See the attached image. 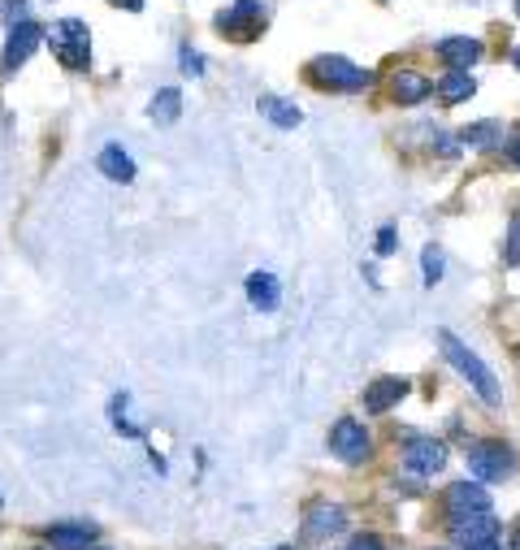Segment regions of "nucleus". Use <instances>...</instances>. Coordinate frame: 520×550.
<instances>
[{
	"mask_svg": "<svg viewBox=\"0 0 520 550\" xmlns=\"http://www.w3.org/2000/svg\"><path fill=\"white\" fill-rule=\"evenodd\" d=\"M369 429H364L360 421H351V416H343L334 429H330V451L338 455L343 464H364L369 460Z\"/></svg>",
	"mask_w": 520,
	"mask_h": 550,
	"instance_id": "nucleus-5",
	"label": "nucleus"
},
{
	"mask_svg": "<svg viewBox=\"0 0 520 550\" xmlns=\"http://www.w3.org/2000/svg\"><path fill=\"white\" fill-rule=\"evenodd\" d=\"M468 473L477 481H503L516 473V451L507 442H473L468 447Z\"/></svg>",
	"mask_w": 520,
	"mask_h": 550,
	"instance_id": "nucleus-4",
	"label": "nucleus"
},
{
	"mask_svg": "<svg viewBox=\"0 0 520 550\" xmlns=\"http://www.w3.org/2000/svg\"><path fill=\"white\" fill-rule=\"evenodd\" d=\"M343 525H347L343 507H338V503H317L308 512V520H304V538L325 542V538H334V533H343Z\"/></svg>",
	"mask_w": 520,
	"mask_h": 550,
	"instance_id": "nucleus-12",
	"label": "nucleus"
},
{
	"mask_svg": "<svg viewBox=\"0 0 520 550\" xmlns=\"http://www.w3.org/2000/svg\"><path fill=\"white\" fill-rule=\"evenodd\" d=\"M100 538V529L91 520H65V525H52L48 529V542L52 550H91Z\"/></svg>",
	"mask_w": 520,
	"mask_h": 550,
	"instance_id": "nucleus-11",
	"label": "nucleus"
},
{
	"mask_svg": "<svg viewBox=\"0 0 520 550\" xmlns=\"http://www.w3.org/2000/svg\"><path fill=\"white\" fill-rule=\"evenodd\" d=\"M507 156H512V165H516V169H520V135H516V139H512V148H507Z\"/></svg>",
	"mask_w": 520,
	"mask_h": 550,
	"instance_id": "nucleus-29",
	"label": "nucleus"
},
{
	"mask_svg": "<svg viewBox=\"0 0 520 550\" xmlns=\"http://www.w3.org/2000/svg\"><path fill=\"white\" fill-rule=\"evenodd\" d=\"M429 91H434V83H429L425 74H416V70H399L395 74V100L399 104H421Z\"/></svg>",
	"mask_w": 520,
	"mask_h": 550,
	"instance_id": "nucleus-17",
	"label": "nucleus"
},
{
	"mask_svg": "<svg viewBox=\"0 0 520 550\" xmlns=\"http://www.w3.org/2000/svg\"><path fill=\"white\" fill-rule=\"evenodd\" d=\"M512 550H520V525H516V533H512Z\"/></svg>",
	"mask_w": 520,
	"mask_h": 550,
	"instance_id": "nucleus-31",
	"label": "nucleus"
},
{
	"mask_svg": "<svg viewBox=\"0 0 520 550\" xmlns=\"http://www.w3.org/2000/svg\"><path fill=\"white\" fill-rule=\"evenodd\" d=\"M247 299H252V308H260V312H273L282 299L278 278H273V273H252V278H247Z\"/></svg>",
	"mask_w": 520,
	"mask_h": 550,
	"instance_id": "nucleus-15",
	"label": "nucleus"
},
{
	"mask_svg": "<svg viewBox=\"0 0 520 550\" xmlns=\"http://www.w3.org/2000/svg\"><path fill=\"white\" fill-rule=\"evenodd\" d=\"M0 22H9V26L26 22V5H22V0H0Z\"/></svg>",
	"mask_w": 520,
	"mask_h": 550,
	"instance_id": "nucleus-24",
	"label": "nucleus"
},
{
	"mask_svg": "<svg viewBox=\"0 0 520 550\" xmlns=\"http://www.w3.org/2000/svg\"><path fill=\"white\" fill-rule=\"evenodd\" d=\"M468 512H490V494L486 486H473V481H455L447 490V516H468Z\"/></svg>",
	"mask_w": 520,
	"mask_h": 550,
	"instance_id": "nucleus-13",
	"label": "nucleus"
},
{
	"mask_svg": "<svg viewBox=\"0 0 520 550\" xmlns=\"http://www.w3.org/2000/svg\"><path fill=\"white\" fill-rule=\"evenodd\" d=\"M217 26L234 39H252L260 31V0H239V5L221 9L217 13Z\"/></svg>",
	"mask_w": 520,
	"mask_h": 550,
	"instance_id": "nucleus-9",
	"label": "nucleus"
},
{
	"mask_svg": "<svg viewBox=\"0 0 520 550\" xmlns=\"http://www.w3.org/2000/svg\"><path fill=\"white\" fill-rule=\"evenodd\" d=\"M451 538L460 542V546L490 542V538H499V520H494V512H468V516H451Z\"/></svg>",
	"mask_w": 520,
	"mask_h": 550,
	"instance_id": "nucleus-8",
	"label": "nucleus"
},
{
	"mask_svg": "<svg viewBox=\"0 0 520 550\" xmlns=\"http://www.w3.org/2000/svg\"><path fill=\"white\" fill-rule=\"evenodd\" d=\"M438 347H442V356H447L451 369L477 390V399L486 403V408H499V403H503V390H499V377H494L490 364L481 360L477 351H468L451 330H438Z\"/></svg>",
	"mask_w": 520,
	"mask_h": 550,
	"instance_id": "nucleus-1",
	"label": "nucleus"
},
{
	"mask_svg": "<svg viewBox=\"0 0 520 550\" xmlns=\"http://www.w3.org/2000/svg\"><path fill=\"white\" fill-rule=\"evenodd\" d=\"M442 265H447V260H442V247H434V243H429V247H425V252H421L425 286H438V282H442Z\"/></svg>",
	"mask_w": 520,
	"mask_h": 550,
	"instance_id": "nucleus-22",
	"label": "nucleus"
},
{
	"mask_svg": "<svg viewBox=\"0 0 520 550\" xmlns=\"http://www.w3.org/2000/svg\"><path fill=\"white\" fill-rule=\"evenodd\" d=\"M503 260H507V265H520V213L512 217V226H507V239H503Z\"/></svg>",
	"mask_w": 520,
	"mask_h": 550,
	"instance_id": "nucleus-23",
	"label": "nucleus"
},
{
	"mask_svg": "<svg viewBox=\"0 0 520 550\" xmlns=\"http://www.w3.org/2000/svg\"><path fill=\"white\" fill-rule=\"evenodd\" d=\"M100 174L113 178V182H130V178H135V161H130L117 143H109V148L100 152Z\"/></svg>",
	"mask_w": 520,
	"mask_h": 550,
	"instance_id": "nucleus-18",
	"label": "nucleus"
},
{
	"mask_svg": "<svg viewBox=\"0 0 520 550\" xmlns=\"http://www.w3.org/2000/svg\"><path fill=\"white\" fill-rule=\"evenodd\" d=\"M178 113H182V91L178 87H161L152 96V122H161V126H169V122H178Z\"/></svg>",
	"mask_w": 520,
	"mask_h": 550,
	"instance_id": "nucleus-19",
	"label": "nucleus"
},
{
	"mask_svg": "<svg viewBox=\"0 0 520 550\" xmlns=\"http://www.w3.org/2000/svg\"><path fill=\"white\" fill-rule=\"evenodd\" d=\"M347 550H382V542H377V538H373V533H360V538H356V542H351Z\"/></svg>",
	"mask_w": 520,
	"mask_h": 550,
	"instance_id": "nucleus-27",
	"label": "nucleus"
},
{
	"mask_svg": "<svg viewBox=\"0 0 520 550\" xmlns=\"http://www.w3.org/2000/svg\"><path fill=\"white\" fill-rule=\"evenodd\" d=\"M512 61H516V70H520V48H516V57H512Z\"/></svg>",
	"mask_w": 520,
	"mask_h": 550,
	"instance_id": "nucleus-32",
	"label": "nucleus"
},
{
	"mask_svg": "<svg viewBox=\"0 0 520 550\" xmlns=\"http://www.w3.org/2000/svg\"><path fill=\"white\" fill-rule=\"evenodd\" d=\"M44 35H48V31H44L39 22H18V26H9V44H5V52H0V70L13 74V70H18V65L35 52V44H39Z\"/></svg>",
	"mask_w": 520,
	"mask_h": 550,
	"instance_id": "nucleus-6",
	"label": "nucleus"
},
{
	"mask_svg": "<svg viewBox=\"0 0 520 550\" xmlns=\"http://www.w3.org/2000/svg\"><path fill=\"white\" fill-rule=\"evenodd\" d=\"M403 464L412 468V473L421 477H434L447 468V447H442L438 438H408V447H403Z\"/></svg>",
	"mask_w": 520,
	"mask_h": 550,
	"instance_id": "nucleus-7",
	"label": "nucleus"
},
{
	"mask_svg": "<svg viewBox=\"0 0 520 550\" xmlns=\"http://www.w3.org/2000/svg\"><path fill=\"white\" fill-rule=\"evenodd\" d=\"M464 550H503L499 538H490V542H477V546H464Z\"/></svg>",
	"mask_w": 520,
	"mask_h": 550,
	"instance_id": "nucleus-28",
	"label": "nucleus"
},
{
	"mask_svg": "<svg viewBox=\"0 0 520 550\" xmlns=\"http://www.w3.org/2000/svg\"><path fill=\"white\" fill-rule=\"evenodd\" d=\"M260 113H265L273 126H282V130H295L299 122H304V113H299L295 104L278 100V96H265V100H260Z\"/></svg>",
	"mask_w": 520,
	"mask_h": 550,
	"instance_id": "nucleus-20",
	"label": "nucleus"
},
{
	"mask_svg": "<svg viewBox=\"0 0 520 550\" xmlns=\"http://www.w3.org/2000/svg\"><path fill=\"white\" fill-rule=\"evenodd\" d=\"M91 550H109V546H91Z\"/></svg>",
	"mask_w": 520,
	"mask_h": 550,
	"instance_id": "nucleus-34",
	"label": "nucleus"
},
{
	"mask_svg": "<svg viewBox=\"0 0 520 550\" xmlns=\"http://www.w3.org/2000/svg\"><path fill=\"white\" fill-rule=\"evenodd\" d=\"M499 135H503V126L490 117V122H473V126H464V130H460V143H468V148H490V143L499 139Z\"/></svg>",
	"mask_w": 520,
	"mask_h": 550,
	"instance_id": "nucleus-21",
	"label": "nucleus"
},
{
	"mask_svg": "<svg viewBox=\"0 0 520 550\" xmlns=\"http://www.w3.org/2000/svg\"><path fill=\"white\" fill-rule=\"evenodd\" d=\"M516 18H520V0H516Z\"/></svg>",
	"mask_w": 520,
	"mask_h": 550,
	"instance_id": "nucleus-33",
	"label": "nucleus"
},
{
	"mask_svg": "<svg viewBox=\"0 0 520 550\" xmlns=\"http://www.w3.org/2000/svg\"><path fill=\"white\" fill-rule=\"evenodd\" d=\"M52 39V52H57V61L65 65V70H87L91 61V44H87V22L78 18H65L48 31Z\"/></svg>",
	"mask_w": 520,
	"mask_h": 550,
	"instance_id": "nucleus-3",
	"label": "nucleus"
},
{
	"mask_svg": "<svg viewBox=\"0 0 520 550\" xmlns=\"http://www.w3.org/2000/svg\"><path fill=\"white\" fill-rule=\"evenodd\" d=\"M178 57H182V70H187V74H204V57L195 48H182Z\"/></svg>",
	"mask_w": 520,
	"mask_h": 550,
	"instance_id": "nucleus-25",
	"label": "nucleus"
},
{
	"mask_svg": "<svg viewBox=\"0 0 520 550\" xmlns=\"http://www.w3.org/2000/svg\"><path fill=\"white\" fill-rule=\"evenodd\" d=\"M117 5L130 9V13H139V9H143V0H117Z\"/></svg>",
	"mask_w": 520,
	"mask_h": 550,
	"instance_id": "nucleus-30",
	"label": "nucleus"
},
{
	"mask_svg": "<svg viewBox=\"0 0 520 550\" xmlns=\"http://www.w3.org/2000/svg\"><path fill=\"white\" fill-rule=\"evenodd\" d=\"M395 226H382V230H377V256H390V252H395Z\"/></svg>",
	"mask_w": 520,
	"mask_h": 550,
	"instance_id": "nucleus-26",
	"label": "nucleus"
},
{
	"mask_svg": "<svg viewBox=\"0 0 520 550\" xmlns=\"http://www.w3.org/2000/svg\"><path fill=\"white\" fill-rule=\"evenodd\" d=\"M308 78L330 91H364L373 83V70H360V65L347 57H317L308 65Z\"/></svg>",
	"mask_w": 520,
	"mask_h": 550,
	"instance_id": "nucleus-2",
	"label": "nucleus"
},
{
	"mask_svg": "<svg viewBox=\"0 0 520 550\" xmlns=\"http://www.w3.org/2000/svg\"><path fill=\"white\" fill-rule=\"evenodd\" d=\"M434 57H438V61H447L451 70H473V65L481 61V39H473V35L438 39V44H434Z\"/></svg>",
	"mask_w": 520,
	"mask_h": 550,
	"instance_id": "nucleus-10",
	"label": "nucleus"
},
{
	"mask_svg": "<svg viewBox=\"0 0 520 550\" xmlns=\"http://www.w3.org/2000/svg\"><path fill=\"white\" fill-rule=\"evenodd\" d=\"M278 550H291V546H278Z\"/></svg>",
	"mask_w": 520,
	"mask_h": 550,
	"instance_id": "nucleus-35",
	"label": "nucleus"
},
{
	"mask_svg": "<svg viewBox=\"0 0 520 550\" xmlns=\"http://www.w3.org/2000/svg\"><path fill=\"white\" fill-rule=\"evenodd\" d=\"M403 395H408V382H403V377H377V382L364 390V412L382 416V412L395 408Z\"/></svg>",
	"mask_w": 520,
	"mask_h": 550,
	"instance_id": "nucleus-14",
	"label": "nucleus"
},
{
	"mask_svg": "<svg viewBox=\"0 0 520 550\" xmlns=\"http://www.w3.org/2000/svg\"><path fill=\"white\" fill-rule=\"evenodd\" d=\"M473 91H477V78L468 74V70H447V74L438 78V96L447 100V104H464Z\"/></svg>",
	"mask_w": 520,
	"mask_h": 550,
	"instance_id": "nucleus-16",
	"label": "nucleus"
}]
</instances>
